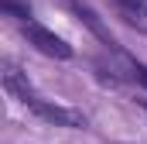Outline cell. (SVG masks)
<instances>
[{"instance_id":"obj_1","label":"cell","mask_w":147,"mask_h":144,"mask_svg":"<svg viewBox=\"0 0 147 144\" xmlns=\"http://www.w3.org/2000/svg\"><path fill=\"white\" fill-rule=\"evenodd\" d=\"M24 38L34 45L41 55H48V58H72V45H65L55 31L41 28V24H34V21H24Z\"/></svg>"},{"instance_id":"obj_2","label":"cell","mask_w":147,"mask_h":144,"mask_svg":"<svg viewBox=\"0 0 147 144\" xmlns=\"http://www.w3.org/2000/svg\"><path fill=\"white\" fill-rule=\"evenodd\" d=\"M41 120H48V124H58V127H72V130H82L86 127V117L79 113V110H69V107H58V103H48V100H34L31 103Z\"/></svg>"},{"instance_id":"obj_3","label":"cell","mask_w":147,"mask_h":144,"mask_svg":"<svg viewBox=\"0 0 147 144\" xmlns=\"http://www.w3.org/2000/svg\"><path fill=\"white\" fill-rule=\"evenodd\" d=\"M69 7H72V14H75V17H79V21H82V24H86V28H89V31H92L96 38H99V41H103V45H106L110 52H120L116 38L110 35V28H106V24L99 21V14H96V10H92L89 3H82V0H69Z\"/></svg>"},{"instance_id":"obj_6","label":"cell","mask_w":147,"mask_h":144,"mask_svg":"<svg viewBox=\"0 0 147 144\" xmlns=\"http://www.w3.org/2000/svg\"><path fill=\"white\" fill-rule=\"evenodd\" d=\"M120 58H123V65H116L120 75H123V79L140 82V86L147 89V65H144V62H137V58H130V55H120Z\"/></svg>"},{"instance_id":"obj_7","label":"cell","mask_w":147,"mask_h":144,"mask_svg":"<svg viewBox=\"0 0 147 144\" xmlns=\"http://www.w3.org/2000/svg\"><path fill=\"white\" fill-rule=\"evenodd\" d=\"M0 7H3L7 14H14L17 21H28V17H31V7H28V3H17V0H3Z\"/></svg>"},{"instance_id":"obj_5","label":"cell","mask_w":147,"mask_h":144,"mask_svg":"<svg viewBox=\"0 0 147 144\" xmlns=\"http://www.w3.org/2000/svg\"><path fill=\"white\" fill-rule=\"evenodd\" d=\"M113 7L120 10V17L134 28H147V0H113Z\"/></svg>"},{"instance_id":"obj_4","label":"cell","mask_w":147,"mask_h":144,"mask_svg":"<svg viewBox=\"0 0 147 144\" xmlns=\"http://www.w3.org/2000/svg\"><path fill=\"white\" fill-rule=\"evenodd\" d=\"M3 86H7V93H14L24 107H31L38 96H34V89H31V82L21 75V69L17 65H3Z\"/></svg>"}]
</instances>
